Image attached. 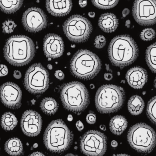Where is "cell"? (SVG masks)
Instances as JSON below:
<instances>
[{
  "instance_id": "obj_1",
  "label": "cell",
  "mask_w": 156,
  "mask_h": 156,
  "mask_svg": "<svg viewBox=\"0 0 156 156\" xmlns=\"http://www.w3.org/2000/svg\"><path fill=\"white\" fill-rule=\"evenodd\" d=\"M35 52L32 40L25 35L12 36L7 40L4 48L5 59L10 64L16 66L29 64L33 59Z\"/></svg>"
},
{
  "instance_id": "obj_2",
  "label": "cell",
  "mask_w": 156,
  "mask_h": 156,
  "mask_svg": "<svg viewBox=\"0 0 156 156\" xmlns=\"http://www.w3.org/2000/svg\"><path fill=\"white\" fill-rule=\"evenodd\" d=\"M108 53L110 62L114 65L123 68L136 60L139 50L130 36L120 35L112 39L108 47Z\"/></svg>"
},
{
  "instance_id": "obj_3",
  "label": "cell",
  "mask_w": 156,
  "mask_h": 156,
  "mask_svg": "<svg viewBox=\"0 0 156 156\" xmlns=\"http://www.w3.org/2000/svg\"><path fill=\"white\" fill-rule=\"evenodd\" d=\"M73 135L62 119L53 120L48 125L44 135L46 148L55 153L66 151L71 147Z\"/></svg>"
},
{
  "instance_id": "obj_4",
  "label": "cell",
  "mask_w": 156,
  "mask_h": 156,
  "mask_svg": "<svg viewBox=\"0 0 156 156\" xmlns=\"http://www.w3.org/2000/svg\"><path fill=\"white\" fill-rule=\"evenodd\" d=\"M101 66L99 57L87 50H80L76 52L70 63L72 74L76 78L85 80L93 79L96 76Z\"/></svg>"
},
{
  "instance_id": "obj_5",
  "label": "cell",
  "mask_w": 156,
  "mask_h": 156,
  "mask_svg": "<svg viewBox=\"0 0 156 156\" xmlns=\"http://www.w3.org/2000/svg\"><path fill=\"white\" fill-rule=\"evenodd\" d=\"M61 98L65 108L76 114L84 111L90 103L87 89L78 82L64 85L61 89Z\"/></svg>"
},
{
  "instance_id": "obj_6",
  "label": "cell",
  "mask_w": 156,
  "mask_h": 156,
  "mask_svg": "<svg viewBox=\"0 0 156 156\" xmlns=\"http://www.w3.org/2000/svg\"><path fill=\"white\" fill-rule=\"evenodd\" d=\"M125 99V93L123 88L115 85L106 84L98 90L95 102L98 112L108 114L120 109Z\"/></svg>"
},
{
  "instance_id": "obj_7",
  "label": "cell",
  "mask_w": 156,
  "mask_h": 156,
  "mask_svg": "<svg viewBox=\"0 0 156 156\" xmlns=\"http://www.w3.org/2000/svg\"><path fill=\"white\" fill-rule=\"evenodd\" d=\"M127 139L130 146L140 153H150L156 145V133L145 123L132 126L128 132Z\"/></svg>"
},
{
  "instance_id": "obj_8",
  "label": "cell",
  "mask_w": 156,
  "mask_h": 156,
  "mask_svg": "<svg viewBox=\"0 0 156 156\" xmlns=\"http://www.w3.org/2000/svg\"><path fill=\"white\" fill-rule=\"evenodd\" d=\"M64 32L68 39L75 43H82L89 39L93 31L90 22L79 15H73L63 26Z\"/></svg>"
},
{
  "instance_id": "obj_9",
  "label": "cell",
  "mask_w": 156,
  "mask_h": 156,
  "mask_svg": "<svg viewBox=\"0 0 156 156\" xmlns=\"http://www.w3.org/2000/svg\"><path fill=\"white\" fill-rule=\"evenodd\" d=\"M49 73L41 64L32 65L25 73L24 87L32 94L44 93L49 88Z\"/></svg>"
},
{
  "instance_id": "obj_10",
  "label": "cell",
  "mask_w": 156,
  "mask_h": 156,
  "mask_svg": "<svg viewBox=\"0 0 156 156\" xmlns=\"http://www.w3.org/2000/svg\"><path fill=\"white\" fill-rule=\"evenodd\" d=\"M82 152L88 156H102L107 149V137L104 133L97 130H90L81 138Z\"/></svg>"
},
{
  "instance_id": "obj_11",
  "label": "cell",
  "mask_w": 156,
  "mask_h": 156,
  "mask_svg": "<svg viewBox=\"0 0 156 156\" xmlns=\"http://www.w3.org/2000/svg\"><path fill=\"white\" fill-rule=\"evenodd\" d=\"M132 14L136 21L143 26L156 23V0H135Z\"/></svg>"
},
{
  "instance_id": "obj_12",
  "label": "cell",
  "mask_w": 156,
  "mask_h": 156,
  "mask_svg": "<svg viewBox=\"0 0 156 156\" xmlns=\"http://www.w3.org/2000/svg\"><path fill=\"white\" fill-rule=\"evenodd\" d=\"M22 23L27 31L36 33L45 29L48 21L46 15L41 9L31 8L23 13Z\"/></svg>"
},
{
  "instance_id": "obj_13",
  "label": "cell",
  "mask_w": 156,
  "mask_h": 156,
  "mask_svg": "<svg viewBox=\"0 0 156 156\" xmlns=\"http://www.w3.org/2000/svg\"><path fill=\"white\" fill-rule=\"evenodd\" d=\"M22 92L16 84L8 82L2 84L1 87L2 102L9 108L17 109L21 106Z\"/></svg>"
},
{
  "instance_id": "obj_14",
  "label": "cell",
  "mask_w": 156,
  "mask_h": 156,
  "mask_svg": "<svg viewBox=\"0 0 156 156\" xmlns=\"http://www.w3.org/2000/svg\"><path fill=\"white\" fill-rule=\"evenodd\" d=\"M42 125L41 116L36 111L28 110L23 115L21 127L23 132L26 136L31 137L38 136L41 130Z\"/></svg>"
},
{
  "instance_id": "obj_15",
  "label": "cell",
  "mask_w": 156,
  "mask_h": 156,
  "mask_svg": "<svg viewBox=\"0 0 156 156\" xmlns=\"http://www.w3.org/2000/svg\"><path fill=\"white\" fill-rule=\"evenodd\" d=\"M43 50L44 54L48 58H59L62 55L64 51L63 41L57 34H47L44 40Z\"/></svg>"
},
{
  "instance_id": "obj_16",
  "label": "cell",
  "mask_w": 156,
  "mask_h": 156,
  "mask_svg": "<svg viewBox=\"0 0 156 156\" xmlns=\"http://www.w3.org/2000/svg\"><path fill=\"white\" fill-rule=\"evenodd\" d=\"M126 79L131 87L135 89H141L147 81V73L144 68L136 66L128 71Z\"/></svg>"
},
{
  "instance_id": "obj_17",
  "label": "cell",
  "mask_w": 156,
  "mask_h": 156,
  "mask_svg": "<svg viewBox=\"0 0 156 156\" xmlns=\"http://www.w3.org/2000/svg\"><path fill=\"white\" fill-rule=\"evenodd\" d=\"M46 8L53 16H65L69 14L72 10V0H46Z\"/></svg>"
},
{
  "instance_id": "obj_18",
  "label": "cell",
  "mask_w": 156,
  "mask_h": 156,
  "mask_svg": "<svg viewBox=\"0 0 156 156\" xmlns=\"http://www.w3.org/2000/svg\"><path fill=\"white\" fill-rule=\"evenodd\" d=\"M118 25V20L113 13H104L98 20V26L105 32H114L117 29Z\"/></svg>"
},
{
  "instance_id": "obj_19",
  "label": "cell",
  "mask_w": 156,
  "mask_h": 156,
  "mask_svg": "<svg viewBox=\"0 0 156 156\" xmlns=\"http://www.w3.org/2000/svg\"><path fill=\"white\" fill-rule=\"evenodd\" d=\"M127 125V121L125 117L122 115H116L110 120L109 128L113 134L119 136L125 131Z\"/></svg>"
},
{
  "instance_id": "obj_20",
  "label": "cell",
  "mask_w": 156,
  "mask_h": 156,
  "mask_svg": "<svg viewBox=\"0 0 156 156\" xmlns=\"http://www.w3.org/2000/svg\"><path fill=\"white\" fill-rule=\"evenodd\" d=\"M6 152L10 155L19 156L23 153V146L21 141L18 138L9 139L4 146Z\"/></svg>"
},
{
  "instance_id": "obj_21",
  "label": "cell",
  "mask_w": 156,
  "mask_h": 156,
  "mask_svg": "<svg viewBox=\"0 0 156 156\" xmlns=\"http://www.w3.org/2000/svg\"><path fill=\"white\" fill-rule=\"evenodd\" d=\"M145 107L143 99L139 96L131 97L128 102V108L131 115H137L142 113Z\"/></svg>"
},
{
  "instance_id": "obj_22",
  "label": "cell",
  "mask_w": 156,
  "mask_h": 156,
  "mask_svg": "<svg viewBox=\"0 0 156 156\" xmlns=\"http://www.w3.org/2000/svg\"><path fill=\"white\" fill-rule=\"evenodd\" d=\"M23 0H0L2 10L8 14H11L19 10L23 4Z\"/></svg>"
},
{
  "instance_id": "obj_23",
  "label": "cell",
  "mask_w": 156,
  "mask_h": 156,
  "mask_svg": "<svg viewBox=\"0 0 156 156\" xmlns=\"http://www.w3.org/2000/svg\"><path fill=\"white\" fill-rule=\"evenodd\" d=\"M40 107L44 113L49 115L55 114L59 108L57 101L51 97L44 98L41 102Z\"/></svg>"
},
{
  "instance_id": "obj_24",
  "label": "cell",
  "mask_w": 156,
  "mask_h": 156,
  "mask_svg": "<svg viewBox=\"0 0 156 156\" xmlns=\"http://www.w3.org/2000/svg\"><path fill=\"white\" fill-rule=\"evenodd\" d=\"M18 122V119L15 115L11 112H6L2 115L1 119L2 126L6 131L14 129L17 126Z\"/></svg>"
},
{
  "instance_id": "obj_25",
  "label": "cell",
  "mask_w": 156,
  "mask_h": 156,
  "mask_svg": "<svg viewBox=\"0 0 156 156\" xmlns=\"http://www.w3.org/2000/svg\"><path fill=\"white\" fill-rule=\"evenodd\" d=\"M146 60L151 70L156 73V42L150 45L147 49Z\"/></svg>"
},
{
  "instance_id": "obj_26",
  "label": "cell",
  "mask_w": 156,
  "mask_h": 156,
  "mask_svg": "<svg viewBox=\"0 0 156 156\" xmlns=\"http://www.w3.org/2000/svg\"><path fill=\"white\" fill-rule=\"evenodd\" d=\"M119 0H92L93 4L97 8L108 9L116 6Z\"/></svg>"
},
{
  "instance_id": "obj_27",
  "label": "cell",
  "mask_w": 156,
  "mask_h": 156,
  "mask_svg": "<svg viewBox=\"0 0 156 156\" xmlns=\"http://www.w3.org/2000/svg\"><path fill=\"white\" fill-rule=\"evenodd\" d=\"M147 114L151 121L156 125V96L151 98L148 103Z\"/></svg>"
},
{
  "instance_id": "obj_28",
  "label": "cell",
  "mask_w": 156,
  "mask_h": 156,
  "mask_svg": "<svg viewBox=\"0 0 156 156\" xmlns=\"http://www.w3.org/2000/svg\"><path fill=\"white\" fill-rule=\"evenodd\" d=\"M156 32L153 29L151 28H147L142 31L140 34L141 40L144 41H151L155 38Z\"/></svg>"
},
{
  "instance_id": "obj_29",
  "label": "cell",
  "mask_w": 156,
  "mask_h": 156,
  "mask_svg": "<svg viewBox=\"0 0 156 156\" xmlns=\"http://www.w3.org/2000/svg\"><path fill=\"white\" fill-rule=\"evenodd\" d=\"M16 24L14 21L11 20H8L3 23L2 30L5 34H10L12 33L16 28Z\"/></svg>"
},
{
  "instance_id": "obj_30",
  "label": "cell",
  "mask_w": 156,
  "mask_h": 156,
  "mask_svg": "<svg viewBox=\"0 0 156 156\" xmlns=\"http://www.w3.org/2000/svg\"><path fill=\"white\" fill-rule=\"evenodd\" d=\"M106 44L105 38L103 35H99L96 37L94 42L95 47L97 49L104 48Z\"/></svg>"
},
{
  "instance_id": "obj_31",
  "label": "cell",
  "mask_w": 156,
  "mask_h": 156,
  "mask_svg": "<svg viewBox=\"0 0 156 156\" xmlns=\"http://www.w3.org/2000/svg\"><path fill=\"white\" fill-rule=\"evenodd\" d=\"M86 120L89 124H94L96 121V116L93 112H90L86 117Z\"/></svg>"
},
{
  "instance_id": "obj_32",
  "label": "cell",
  "mask_w": 156,
  "mask_h": 156,
  "mask_svg": "<svg viewBox=\"0 0 156 156\" xmlns=\"http://www.w3.org/2000/svg\"><path fill=\"white\" fill-rule=\"evenodd\" d=\"M9 73L8 67L2 64L1 66V76H4L8 75Z\"/></svg>"
},
{
  "instance_id": "obj_33",
  "label": "cell",
  "mask_w": 156,
  "mask_h": 156,
  "mask_svg": "<svg viewBox=\"0 0 156 156\" xmlns=\"http://www.w3.org/2000/svg\"><path fill=\"white\" fill-rule=\"evenodd\" d=\"M55 77L60 80H63L65 77V75L62 71L61 70H57L55 73Z\"/></svg>"
},
{
  "instance_id": "obj_34",
  "label": "cell",
  "mask_w": 156,
  "mask_h": 156,
  "mask_svg": "<svg viewBox=\"0 0 156 156\" xmlns=\"http://www.w3.org/2000/svg\"><path fill=\"white\" fill-rule=\"evenodd\" d=\"M76 126L79 131H82L84 128L83 124L80 120H79L76 122Z\"/></svg>"
},
{
  "instance_id": "obj_35",
  "label": "cell",
  "mask_w": 156,
  "mask_h": 156,
  "mask_svg": "<svg viewBox=\"0 0 156 156\" xmlns=\"http://www.w3.org/2000/svg\"><path fill=\"white\" fill-rule=\"evenodd\" d=\"M13 76L14 78H16L17 79H20L22 77V74L20 71L16 70L13 73Z\"/></svg>"
},
{
  "instance_id": "obj_36",
  "label": "cell",
  "mask_w": 156,
  "mask_h": 156,
  "mask_svg": "<svg viewBox=\"0 0 156 156\" xmlns=\"http://www.w3.org/2000/svg\"><path fill=\"white\" fill-rule=\"evenodd\" d=\"M79 4L81 8H84L87 4V0H79Z\"/></svg>"
},
{
  "instance_id": "obj_37",
  "label": "cell",
  "mask_w": 156,
  "mask_h": 156,
  "mask_svg": "<svg viewBox=\"0 0 156 156\" xmlns=\"http://www.w3.org/2000/svg\"><path fill=\"white\" fill-rule=\"evenodd\" d=\"M104 77L105 80L109 81L113 78V75L111 73H105L104 75Z\"/></svg>"
},
{
  "instance_id": "obj_38",
  "label": "cell",
  "mask_w": 156,
  "mask_h": 156,
  "mask_svg": "<svg viewBox=\"0 0 156 156\" xmlns=\"http://www.w3.org/2000/svg\"><path fill=\"white\" fill-rule=\"evenodd\" d=\"M129 12H130V11H129V10L128 9H125L122 11V16L125 18L129 14Z\"/></svg>"
},
{
  "instance_id": "obj_39",
  "label": "cell",
  "mask_w": 156,
  "mask_h": 156,
  "mask_svg": "<svg viewBox=\"0 0 156 156\" xmlns=\"http://www.w3.org/2000/svg\"><path fill=\"white\" fill-rule=\"evenodd\" d=\"M30 156H44V154L41 152H34L31 154Z\"/></svg>"
},
{
  "instance_id": "obj_40",
  "label": "cell",
  "mask_w": 156,
  "mask_h": 156,
  "mask_svg": "<svg viewBox=\"0 0 156 156\" xmlns=\"http://www.w3.org/2000/svg\"><path fill=\"white\" fill-rule=\"evenodd\" d=\"M111 146L114 147H117L118 143L115 140H113L111 142Z\"/></svg>"
},
{
  "instance_id": "obj_41",
  "label": "cell",
  "mask_w": 156,
  "mask_h": 156,
  "mask_svg": "<svg viewBox=\"0 0 156 156\" xmlns=\"http://www.w3.org/2000/svg\"><path fill=\"white\" fill-rule=\"evenodd\" d=\"M130 21L129 20H126V24H125V25H126V27L127 28H129L130 27Z\"/></svg>"
},
{
  "instance_id": "obj_42",
  "label": "cell",
  "mask_w": 156,
  "mask_h": 156,
  "mask_svg": "<svg viewBox=\"0 0 156 156\" xmlns=\"http://www.w3.org/2000/svg\"><path fill=\"white\" fill-rule=\"evenodd\" d=\"M88 15L90 18H94L95 16V13L94 12H90L88 13Z\"/></svg>"
},
{
  "instance_id": "obj_43",
  "label": "cell",
  "mask_w": 156,
  "mask_h": 156,
  "mask_svg": "<svg viewBox=\"0 0 156 156\" xmlns=\"http://www.w3.org/2000/svg\"><path fill=\"white\" fill-rule=\"evenodd\" d=\"M67 119H68V121H72L73 119V117L72 115H69L68 116V117H67Z\"/></svg>"
},
{
  "instance_id": "obj_44",
  "label": "cell",
  "mask_w": 156,
  "mask_h": 156,
  "mask_svg": "<svg viewBox=\"0 0 156 156\" xmlns=\"http://www.w3.org/2000/svg\"><path fill=\"white\" fill-rule=\"evenodd\" d=\"M100 128L102 130L105 131L106 130V128L105 126V125H101L100 126Z\"/></svg>"
},
{
  "instance_id": "obj_45",
  "label": "cell",
  "mask_w": 156,
  "mask_h": 156,
  "mask_svg": "<svg viewBox=\"0 0 156 156\" xmlns=\"http://www.w3.org/2000/svg\"><path fill=\"white\" fill-rule=\"evenodd\" d=\"M106 70H107L108 72H112V71L111 69H110V67H109V65L108 64H106Z\"/></svg>"
},
{
  "instance_id": "obj_46",
  "label": "cell",
  "mask_w": 156,
  "mask_h": 156,
  "mask_svg": "<svg viewBox=\"0 0 156 156\" xmlns=\"http://www.w3.org/2000/svg\"><path fill=\"white\" fill-rule=\"evenodd\" d=\"M47 67H48V69H50V70H51V69H52L53 67L51 65H48V66H47Z\"/></svg>"
},
{
  "instance_id": "obj_47",
  "label": "cell",
  "mask_w": 156,
  "mask_h": 156,
  "mask_svg": "<svg viewBox=\"0 0 156 156\" xmlns=\"http://www.w3.org/2000/svg\"><path fill=\"white\" fill-rule=\"evenodd\" d=\"M38 144H37V143H35V144H34V145H33V147L34 148H37V147H38Z\"/></svg>"
},
{
  "instance_id": "obj_48",
  "label": "cell",
  "mask_w": 156,
  "mask_h": 156,
  "mask_svg": "<svg viewBox=\"0 0 156 156\" xmlns=\"http://www.w3.org/2000/svg\"><path fill=\"white\" fill-rule=\"evenodd\" d=\"M90 87L91 89H94V84L90 85Z\"/></svg>"
},
{
  "instance_id": "obj_49",
  "label": "cell",
  "mask_w": 156,
  "mask_h": 156,
  "mask_svg": "<svg viewBox=\"0 0 156 156\" xmlns=\"http://www.w3.org/2000/svg\"><path fill=\"white\" fill-rule=\"evenodd\" d=\"M154 86L155 88H156V77L155 78V80L154 81Z\"/></svg>"
}]
</instances>
